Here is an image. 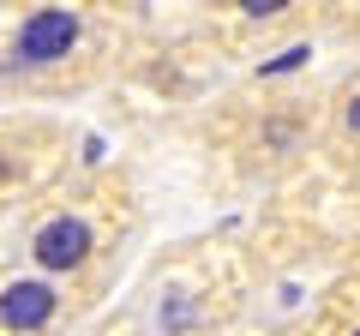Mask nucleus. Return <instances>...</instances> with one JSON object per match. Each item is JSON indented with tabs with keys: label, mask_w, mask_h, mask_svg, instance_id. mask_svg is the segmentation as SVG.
<instances>
[{
	"label": "nucleus",
	"mask_w": 360,
	"mask_h": 336,
	"mask_svg": "<svg viewBox=\"0 0 360 336\" xmlns=\"http://www.w3.org/2000/svg\"><path fill=\"white\" fill-rule=\"evenodd\" d=\"M348 336H360V324H354V330H348Z\"/></svg>",
	"instance_id": "423d86ee"
},
{
	"label": "nucleus",
	"mask_w": 360,
	"mask_h": 336,
	"mask_svg": "<svg viewBox=\"0 0 360 336\" xmlns=\"http://www.w3.org/2000/svg\"><path fill=\"white\" fill-rule=\"evenodd\" d=\"M54 306H60V295H54L49 283H13L6 295H0V330H42V324L54 318Z\"/></svg>",
	"instance_id": "7ed1b4c3"
},
{
	"label": "nucleus",
	"mask_w": 360,
	"mask_h": 336,
	"mask_svg": "<svg viewBox=\"0 0 360 336\" xmlns=\"http://www.w3.org/2000/svg\"><path fill=\"white\" fill-rule=\"evenodd\" d=\"M78 37H84L78 6H42V13H30L25 25H18L13 60L18 66H54V60H66V54L78 49Z\"/></svg>",
	"instance_id": "f257e3e1"
},
{
	"label": "nucleus",
	"mask_w": 360,
	"mask_h": 336,
	"mask_svg": "<svg viewBox=\"0 0 360 336\" xmlns=\"http://www.w3.org/2000/svg\"><path fill=\"white\" fill-rule=\"evenodd\" d=\"M234 6H240L246 18H283L288 6H295V0H234Z\"/></svg>",
	"instance_id": "20e7f679"
},
{
	"label": "nucleus",
	"mask_w": 360,
	"mask_h": 336,
	"mask_svg": "<svg viewBox=\"0 0 360 336\" xmlns=\"http://www.w3.org/2000/svg\"><path fill=\"white\" fill-rule=\"evenodd\" d=\"M348 132H360V96L348 103Z\"/></svg>",
	"instance_id": "39448f33"
},
{
	"label": "nucleus",
	"mask_w": 360,
	"mask_h": 336,
	"mask_svg": "<svg viewBox=\"0 0 360 336\" xmlns=\"http://www.w3.org/2000/svg\"><path fill=\"white\" fill-rule=\"evenodd\" d=\"M30 252H37L42 271H78V264L90 259V228L78 217H54V222H42V228H37Z\"/></svg>",
	"instance_id": "f03ea898"
}]
</instances>
